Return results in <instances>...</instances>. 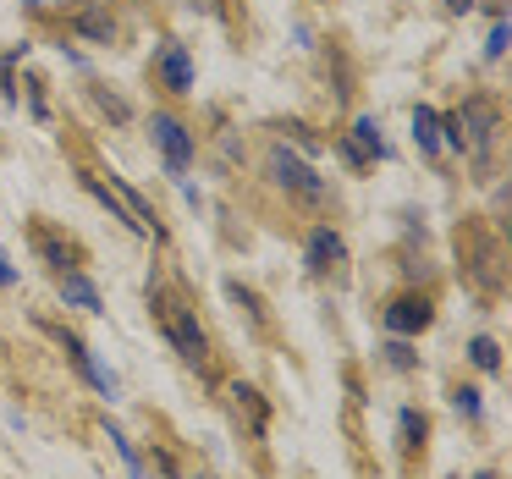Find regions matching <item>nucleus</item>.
Instances as JSON below:
<instances>
[{
  "label": "nucleus",
  "instance_id": "f257e3e1",
  "mask_svg": "<svg viewBox=\"0 0 512 479\" xmlns=\"http://www.w3.org/2000/svg\"><path fill=\"white\" fill-rule=\"evenodd\" d=\"M270 177H276V188L298 193V199H309V204H325V199H331V182H325L320 171H314L309 160L298 155V149H287V144L270 149Z\"/></svg>",
  "mask_w": 512,
  "mask_h": 479
},
{
  "label": "nucleus",
  "instance_id": "f03ea898",
  "mask_svg": "<svg viewBox=\"0 0 512 479\" xmlns=\"http://www.w3.org/2000/svg\"><path fill=\"white\" fill-rule=\"evenodd\" d=\"M452 122H457V144H463V155L485 160L490 144H496V133H501V111H496V105H490V100H468Z\"/></svg>",
  "mask_w": 512,
  "mask_h": 479
},
{
  "label": "nucleus",
  "instance_id": "7ed1b4c3",
  "mask_svg": "<svg viewBox=\"0 0 512 479\" xmlns=\"http://www.w3.org/2000/svg\"><path fill=\"white\" fill-rule=\"evenodd\" d=\"M149 138H155V149H160V160H166L171 177H182V171L193 166V155H199L193 133H188V127H182L171 111H155V116H149Z\"/></svg>",
  "mask_w": 512,
  "mask_h": 479
},
{
  "label": "nucleus",
  "instance_id": "20e7f679",
  "mask_svg": "<svg viewBox=\"0 0 512 479\" xmlns=\"http://www.w3.org/2000/svg\"><path fill=\"white\" fill-rule=\"evenodd\" d=\"M386 331L391 336H402V342H413L419 331H430V320H435V309H430V298H419V292H402V298H391L386 303Z\"/></svg>",
  "mask_w": 512,
  "mask_h": 479
},
{
  "label": "nucleus",
  "instance_id": "39448f33",
  "mask_svg": "<svg viewBox=\"0 0 512 479\" xmlns=\"http://www.w3.org/2000/svg\"><path fill=\"white\" fill-rule=\"evenodd\" d=\"M166 336L188 364H204V358H210V342H204V331H199V314H193L188 303H171L166 309Z\"/></svg>",
  "mask_w": 512,
  "mask_h": 479
},
{
  "label": "nucleus",
  "instance_id": "423d86ee",
  "mask_svg": "<svg viewBox=\"0 0 512 479\" xmlns=\"http://www.w3.org/2000/svg\"><path fill=\"white\" fill-rule=\"evenodd\" d=\"M342 259H347L342 232H336V226H314L309 243H303V270H309V276H325V270H336Z\"/></svg>",
  "mask_w": 512,
  "mask_h": 479
},
{
  "label": "nucleus",
  "instance_id": "0eeeda50",
  "mask_svg": "<svg viewBox=\"0 0 512 479\" xmlns=\"http://www.w3.org/2000/svg\"><path fill=\"white\" fill-rule=\"evenodd\" d=\"M155 72H160V83H166L171 94H193V56H188V45L166 39V45L155 50Z\"/></svg>",
  "mask_w": 512,
  "mask_h": 479
},
{
  "label": "nucleus",
  "instance_id": "6e6552de",
  "mask_svg": "<svg viewBox=\"0 0 512 479\" xmlns=\"http://www.w3.org/2000/svg\"><path fill=\"white\" fill-rule=\"evenodd\" d=\"M61 353H67L72 364H78V375L89 380V386L100 391V397H111V402H116V391H122V386H116V375H111V369H105L94 353H89V347L78 342V336H67V331H61Z\"/></svg>",
  "mask_w": 512,
  "mask_h": 479
},
{
  "label": "nucleus",
  "instance_id": "1a4fd4ad",
  "mask_svg": "<svg viewBox=\"0 0 512 479\" xmlns=\"http://www.w3.org/2000/svg\"><path fill=\"white\" fill-rule=\"evenodd\" d=\"M56 298L67 303V309H78V314H105L100 287H94L83 270H61V276H56Z\"/></svg>",
  "mask_w": 512,
  "mask_h": 479
},
{
  "label": "nucleus",
  "instance_id": "9d476101",
  "mask_svg": "<svg viewBox=\"0 0 512 479\" xmlns=\"http://www.w3.org/2000/svg\"><path fill=\"white\" fill-rule=\"evenodd\" d=\"M413 144H419V155H441V111L413 105Z\"/></svg>",
  "mask_w": 512,
  "mask_h": 479
},
{
  "label": "nucleus",
  "instance_id": "9b49d317",
  "mask_svg": "<svg viewBox=\"0 0 512 479\" xmlns=\"http://www.w3.org/2000/svg\"><path fill=\"white\" fill-rule=\"evenodd\" d=\"M72 28H78L83 39H94V45H111V39H116V23L100 12V6H83V12L72 17Z\"/></svg>",
  "mask_w": 512,
  "mask_h": 479
},
{
  "label": "nucleus",
  "instance_id": "f8f14e48",
  "mask_svg": "<svg viewBox=\"0 0 512 479\" xmlns=\"http://www.w3.org/2000/svg\"><path fill=\"white\" fill-rule=\"evenodd\" d=\"M353 144L364 149L369 160H386V155H391L386 138H380V122H375V116H358V122H353Z\"/></svg>",
  "mask_w": 512,
  "mask_h": 479
},
{
  "label": "nucleus",
  "instance_id": "ddd939ff",
  "mask_svg": "<svg viewBox=\"0 0 512 479\" xmlns=\"http://www.w3.org/2000/svg\"><path fill=\"white\" fill-rule=\"evenodd\" d=\"M468 364H474L479 375H501V347H496V336H474V342H468Z\"/></svg>",
  "mask_w": 512,
  "mask_h": 479
},
{
  "label": "nucleus",
  "instance_id": "4468645a",
  "mask_svg": "<svg viewBox=\"0 0 512 479\" xmlns=\"http://www.w3.org/2000/svg\"><path fill=\"white\" fill-rule=\"evenodd\" d=\"M105 441H111V446H116V457L127 463V479H144V457L133 452V441H127V435L116 430V424H105Z\"/></svg>",
  "mask_w": 512,
  "mask_h": 479
},
{
  "label": "nucleus",
  "instance_id": "2eb2a0df",
  "mask_svg": "<svg viewBox=\"0 0 512 479\" xmlns=\"http://www.w3.org/2000/svg\"><path fill=\"white\" fill-rule=\"evenodd\" d=\"M512 50V23H507V12L490 23V39H485V61H501Z\"/></svg>",
  "mask_w": 512,
  "mask_h": 479
},
{
  "label": "nucleus",
  "instance_id": "dca6fc26",
  "mask_svg": "<svg viewBox=\"0 0 512 479\" xmlns=\"http://www.w3.org/2000/svg\"><path fill=\"white\" fill-rule=\"evenodd\" d=\"M386 364H391V369H402V375H408V369H419V353H413V347L402 342V336H391V342H386Z\"/></svg>",
  "mask_w": 512,
  "mask_h": 479
},
{
  "label": "nucleus",
  "instance_id": "f3484780",
  "mask_svg": "<svg viewBox=\"0 0 512 479\" xmlns=\"http://www.w3.org/2000/svg\"><path fill=\"white\" fill-rule=\"evenodd\" d=\"M424 430H430V424H424V413L419 408H402V446H424Z\"/></svg>",
  "mask_w": 512,
  "mask_h": 479
},
{
  "label": "nucleus",
  "instance_id": "a211bd4d",
  "mask_svg": "<svg viewBox=\"0 0 512 479\" xmlns=\"http://www.w3.org/2000/svg\"><path fill=\"white\" fill-rule=\"evenodd\" d=\"M226 292H232V303H243V314H248V320H254V325H265V309H259V298L243 287V281H226Z\"/></svg>",
  "mask_w": 512,
  "mask_h": 479
},
{
  "label": "nucleus",
  "instance_id": "6ab92c4d",
  "mask_svg": "<svg viewBox=\"0 0 512 479\" xmlns=\"http://www.w3.org/2000/svg\"><path fill=\"white\" fill-rule=\"evenodd\" d=\"M452 408L463 413V419H479V413H485V402H479L474 386H457V391H452Z\"/></svg>",
  "mask_w": 512,
  "mask_h": 479
},
{
  "label": "nucleus",
  "instance_id": "aec40b11",
  "mask_svg": "<svg viewBox=\"0 0 512 479\" xmlns=\"http://www.w3.org/2000/svg\"><path fill=\"white\" fill-rule=\"evenodd\" d=\"M336 155H342V160H347V166H353V171H364V166H369V155H364V149L353 144V138H336Z\"/></svg>",
  "mask_w": 512,
  "mask_h": 479
},
{
  "label": "nucleus",
  "instance_id": "412c9836",
  "mask_svg": "<svg viewBox=\"0 0 512 479\" xmlns=\"http://www.w3.org/2000/svg\"><path fill=\"white\" fill-rule=\"evenodd\" d=\"M39 254H45L50 265H56V276H61V270H72V265H67V248H61L56 237H39Z\"/></svg>",
  "mask_w": 512,
  "mask_h": 479
},
{
  "label": "nucleus",
  "instance_id": "4be33fe9",
  "mask_svg": "<svg viewBox=\"0 0 512 479\" xmlns=\"http://www.w3.org/2000/svg\"><path fill=\"white\" fill-rule=\"evenodd\" d=\"M6 287H17V270H12V259L0 254V292H6Z\"/></svg>",
  "mask_w": 512,
  "mask_h": 479
},
{
  "label": "nucleus",
  "instance_id": "5701e85b",
  "mask_svg": "<svg viewBox=\"0 0 512 479\" xmlns=\"http://www.w3.org/2000/svg\"><path fill=\"white\" fill-rule=\"evenodd\" d=\"M446 12H463L468 17V12H474V0H446Z\"/></svg>",
  "mask_w": 512,
  "mask_h": 479
},
{
  "label": "nucleus",
  "instance_id": "b1692460",
  "mask_svg": "<svg viewBox=\"0 0 512 479\" xmlns=\"http://www.w3.org/2000/svg\"><path fill=\"white\" fill-rule=\"evenodd\" d=\"M479 479H496V474H479Z\"/></svg>",
  "mask_w": 512,
  "mask_h": 479
}]
</instances>
